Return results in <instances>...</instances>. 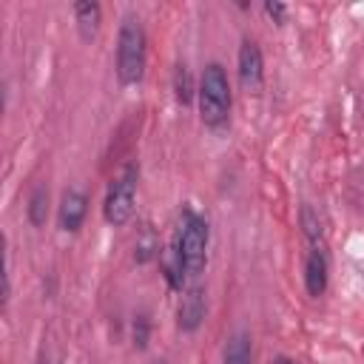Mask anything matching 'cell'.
<instances>
[{
	"label": "cell",
	"mask_w": 364,
	"mask_h": 364,
	"mask_svg": "<svg viewBox=\"0 0 364 364\" xmlns=\"http://www.w3.org/2000/svg\"><path fill=\"white\" fill-rule=\"evenodd\" d=\"M148 60V37L139 17L125 14L117 37V77L122 85H136L145 74Z\"/></svg>",
	"instance_id": "6da1fadb"
},
{
	"label": "cell",
	"mask_w": 364,
	"mask_h": 364,
	"mask_svg": "<svg viewBox=\"0 0 364 364\" xmlns=\"http://www.w3.org/2000/svg\"><path fill=\"white\" fill-rule=\"evenodd\" d=\"M199 117L208 128H222L230 114V82L219 63H208L199 80Z\"/></svg>",
	"instance_id": "7a4b0ae2"
},
{
	"label": "cell",
	"mask_w": 364,
	"mask_h": 364,
	"mask_svg": "<svg viewBox=\"0 0 364 364\" xmlns=\"http://www.w3.org/2000/svg\"><path fill=\"white\" fill-rule=\"evenodd\" d=\"M208 222L205 216L193 213L191 208H185L182 213V222H179V230H176V239H173V247L182 259V267H185V276H199L205 270V262H208Z\"/></svg>",
	"instance_id": "3957f363"
},
{
	"label": "cell",
	"mask_w": 364,
	"mask_h": 364,
	"mask_svg": "<svg viewBox=\"0 0 364 364\" xmlns=\"http://www.w3.org/2000/svg\"><path fill=\"white\" fill-rule=\"evenodd\" d=\"M136 176H139V168L131 162L122 168V173L111 182L108 193H105V205H102V213H105V222L108 225H125L134 213V199H136Z\"/></svg>",
	"instance_id": "277c9868"
},
{
	"label": "cell",
	"mask_w": 364,
	"mask_h": 364,
	"mask_svg": "<svg viewBox=\"0 0 364 364\" xmlns=\"http://www.w3.org/2000/svg\"><path fill=\"white\" fill-rule=\"evenodd\" d=\"M205 313H208L205 287L202 284L185 287V293L179 299V307H176V327L182 333H196L202 327V321H205Z\"/></svg>",
	"instance_id": "5b68a950"
},
{
	"label": "cell",
	"mask_w": 364,
	"mask_h": 364,
	"mask_svg": "<svg viewBox=\"0 0 364 364\" xmlns=\"http://www.w3.org/2000/svg\"><path fill=\"white\" fill-rule=\"evenodd\" d=\"M239 82L247 94L262 91L264 60H262V48L253 40H242V46H239Z\"/></svg>",
	"instance_id": "8992f818"
},
{
	"label": "cell",
	"mask_w": 364,
	"mask_h": 364,
	"mask_svg": "<svg viewBox=\"0 0 364 364\" xmlns=\"http://www.w3.org/2000/svg\"><path fill=\"white\" fill-rule=\"evenodd\" d=\"M85 213H88V196L77 188H68L63 191L60 196V208H57V222H60V230L65 233H77L85 222Z\"/></svg>",
	"instance_id": "52a82bcc"
},
{
	"label": "cell",
	"mask_w": 364,
	"mask_h": 364,
	"mask_svg": "<svg viewBox=\"0 0 364 364\" xmlns=\"http://www.w3.org/2000/svg\"><path fill=\"white\" fill-rule=\"evenodd\" d=\"M304 287L316 299L327 290V256L318 247H313L307 253V262H304Z\"/></svg>",
	"instance_id": "ba28073f"
},
{
	"label": "cell",
	"mask_w": 364,
	"mask_h": 364,
	"mask_svg": "<svg viewBox=\"0 0 364 364\" xmlns=\"http://www.w3.org/2000/svg\"><path fill=\"white\" fill-rule=\"evenodd\" d=\"M100 17H102L100 3H94V0H80V3H74V20H77V28H80V37H82V40H94V37H97V31H100Z\"/></svg>",
	"instance_id": "9c48e42d"
},
{
	"label": "cell",
	"mask_w": 364,
	"mask_h": 364,
	"mask_svg": "<svg viewBox=\"0 0 364 364\" xmlns=\"http://www.w3.org/2000/svg\"><path fill=\"white\" fill-rule=\"evenodd\" d=\"M225 364H253V347L250 336L245 330H236L225 344Z\"/></svg>",
	"instance_id": "30bf717a"
},
{
	"label": "cell",
	"mask_w": 364,
	"mask_h": 364,
	"mask_svg": "<svg viewBox=\"0 0 364 364\" xmlns=\"http://www.w3.org/2000/svg\"><path fill=\"white\" fill-rule=\"evenodd\" d=\"M156 256H159V239H156L151 225H142V230L136 233V245H134V262L136 264H148Z\"/></svg>",
	"instance_id": "8fae6325"
},
{
	"label": "cell",
	"mask_w": 364,
	"mask_h": 364,
	"mask_svg": "<svg viewBox=\"0 0 364 364\" xmlns=\"http://www.w3.org/2000/svg\"><path fill=\"white\" fill-rule=\"evenodd\" d=\"M26 213H28V222H31L34 228H43V225H46V219H48V188H46V185H37V188L31 191Z\"/></svg>",
	"instance_id": "7c38bea8"
},
{
	"label": "cell",
	"mask_w": 364,
	"mask_h": 364,
	"mask_svg": "<svg viewBox=\"0 0 364 364\" xmlns=\"http://www.w3.org/2000/svg\"><path fill=\"white\" fill-rule=\"evenodd\" d=\"M193 94L196 91H193V77H191L188 65H176V71H173V97H176V102L191 105Z\"/></svg>",
	"instance_id": "4fadbf2b"
},
{
	"label": "cell",
	"mask_w": 364,
	"mask_h": 364,
	"mask_svg": "<svg viewBox=\"0 0 364 364\" xmlns=\"http://www.w3.org/2000/svg\"><path fill=\"white\" fill-rule=\"evenodd\" d=\"M301 225H304V236H307L310 242H316V239L321 236V219H318V213H316L310 205L301 208Z\"/></svg>",
	"instance_id": "5bb4252c"
},
{
	"label": "cell",
	"mask_w": 364,
	"mask_h": 364,
	"mask_svg": "<svg viewBox=\"0 0 364 364\" xmlns=\"http://www.w3.org/2000/svg\"><path fill=\"white\" fill-rule=\"evenodd\" d=\"M131 333H134V347H136V350H145V344H148V338H151V318H148L145 313H139V316L134 318Z\"/></svg>",
	"instance_id": "9a60e30c"
},
{
	"label": "cell",
	"mask_w": 364,
	"mask_h": 364,
	"mask_svg": "<svg viewBox=\"0 0 364 364\" xmlns=\"http://www.w3.org/2000/svg\"><path fill=\"white\" fill-rule=\"evenodd\" d=\"M264 11H267L276 23H282V20L287 17V6H284V3H279V0H267V3H264Z\"/></svg>",
	"instance_id": "2e32d148"
},
{
	"label": "cell",
	"mask_w": 364,
	"mask_h": 364,
	"mask_svg": "<svg viewBox=\"0 0 364 364\" xmlns=\"http://www.w3.org/2000/svg\"><path fill=\"white\" fill-rule=\"evenodd\" d=\"M273 364H299L296 358H290V355H276L273 358Z\"/></svg>",
	"instance_id": "e0dca14e"
}]
</instances>
